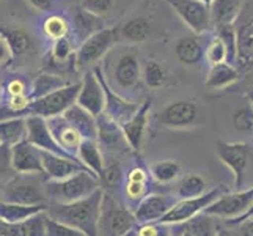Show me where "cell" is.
Masks as SVG:
<instances>
[{"label": "cell", "instance_id": "1", "mask_svg": "<svg viewBox=\"0 0 253 236\" xmlns=\"http://www.w3.org/2000/svg\"><path fill=\"white\" fill-rule=\"evenodd\" d=\"M104 190H96L93 195L71 203H47V214L62 224L71 225L86 236H98V222L101 216Z\"/></svg>", "mask_w": 253, "mask_h": 236}, {"label": "cell", "instance_id": "2", "mask_svg": "<svg viewBox=\"0 0 253 236\" xmlns=\"http://www.w3.org/2000/svg\"><path fill=\"white\" fill-rule=\"evenodd\" d=\"M2 202L47 205L46 177L38 173H14L2 188Z\"/></svg>", "mask_w": 253, "mask_h": 236}, {"label": "cell", "instance_id": "3", "mask_svg": "<svg viewBox=\"0 0 253 236\" xmlns=\"http://www.w3.org/2000/svg\"><path fill=\"white\" fill-rule=\"evenodd\" d=\"M102 189L101 181L91 172H79L66 180L46 181V195L49 203H71L93 195L96 190Z\"/></svg>", "mask_w": 253, "mask_h": 236}, {"label": "cell", "instance_id": "4", "mask_svg": "<svg viewBox=\"0 0 253 236\" xmlns=\"http://www.w3.org/2000/svg\"><path fill=\"white\" fill-rule=\"evenodd\" d=\"M134 211H130L125 202L104 190L101 216L98 222V236H125L127 232L137 227Z\"/></svg>", "mask_w": 253, "mask_h": 236}, {"label": "cell", "instance_id": "5", "mask_svg": "<svg viewBox=\"0 0 253 236\" xmlns=\"http://www.w3.org/2000/svg\"><path fill=\"white\" fill-rule=\"evenodd\" d=\"M82 89V82L77 84H69L63 89H58L55 92H52L50 94L44 96V98L35 99L30 102L29 109L25 110L24 117H42V118H54V117H60L63 113L74 106L77 102V98H79V93Z\"/></svg>", "mask_w": 253, "mask_h": 236}, {"label": "cell", "instance_id": "6", "mask_svg": "<svg viewBox=\"0 0 253 236\" xmlns=\"http://www.w3.org/2000/svg\"><path fill=\"white\" fill-rule=\"evenodd\" d=\"M215 154L223 165H226L234 180V189L244 190L242 186L246 183L247 167L252 159V146L247 142H217Z\"/></svg>", "mask_w": 253, "mask_h": 236}, {"label": "cell", "instance_id": "7", "mask_svg": "<svg viewBox=\"0 0 253 236\" xmlns=\"http://www.w3.org/2000/svg\"><path fill=\"white\" fill-rule=\"evenodd\" d=\"M93 71L98 76L99 82L102 85L104 94H106V109H104V113H106L107 117H110L112 120H115L120 126L126 125L127 121L135 115L137 110L140 109L142 104L129 101L123 94H120L118 92L113 90L107 81L106 74L102 73L101 66H94Z\"/></svg>", "mask_w": 253, "mask_h": 236}, {"label": "cell", "instance_id": "8", "mask_svg": "<svg viewBox=\"0 0 253 236\" xmlns=\"http://www.w3.org/2000/svg\"><path fill=\"white\" fill-rule=\"evenodd\" d=\"M253 203V186L244 190L223 194L215 200L212 205L205 209V214L217 217V219H236L242 216Z\"/></svg>", "mask_w": 253, "mask_h": 236}, {"label": "cell", "instance_id": "9", "mask_svg": "<svg viewBox=\"0 0 253 236\" xmlns=\"http://www.w3.org/2000/svg\"><path fill=\"white\" fill-rule=\"evenodd\" d=\"M238 33V58L241 71L253 73V3L244 5V10L236 21Z\"/></svg>", "mask_w": 253, "mask_h": 236}, {"label": "cell", "instance_id": "10", "mask_svg": "<svg viewBox=\"0 0 253 236\" xmlns=\"http://www.w3.org/2000/svg\"><path fill=\"white\" fill-rule=\"evenodd\" d=\"M118 30L117 29H102L91 35L90 38L84 40L79 50L76 54V65L79 68L90 66L96 63L101 57H104L112 47L113 43L118 38Z\"/></svg>", "mask_w": 253, "mask_h": 236}, {"label": "cell", "instance_id": "11", "mask_svg": "<svg viewBox=\"0 0 253 236\" xmlns=\"http://www.w3.org/2000/svg\"><path fill=\"white\" fill-rule=\"evenodd\" d=\"M223 190H225L223 188H215V189L208 190L202 197L179 200L161 222H165L169 225H176V224H182V222L194 219L195 216L202 214L209 205H212L220 195H223Z\"/></svg>", "mask_w": 253, "mask_h": 236}, {"label": "cell", "instance_id": "12", "mask_svg": "<svg viewBox=\"0 0 253 236\" xmlns=\"http://www.w3.org/2000/svg\"><path fill=\"white\" fill-rule=\"evenodd\" d=\"M98 143L106 156V159H117V156L123 154L129 146L123 129L115 120L102 113L98 118Z\"/></svg>", "mask_w": 253, "mask_h": 236}, {"label": "cell", "instance_id": "13", "mask_svg": "<svg viewBox=\"0 0 253 236\" xmlns=\"http://www.w3.org/2000/svg\"><path fill=\"white\" fill-rule=\"evenodd\" d=\"M167 2L195 35L205 33L212 24L211 6L200 0H167Z\"/></svg>", "mask_w": 253, "mask_h": 236}, {"label": "cell", "instance_id": "14", "mask_svg": "<svg viewBox=\"0 0 253 236\" xmlns=\"http://www.w3.org/2000/svg\"><path fill=\"white\" fill-rule=\"evenodd\" d=\"M113 81L109 82L110 87H117L118 92H130L140 82L143 71L138 63V57L134 52H123L120 54L115 65H113Z\"/></svg>", "mask_w": 253, "mask_h": 236}, {"label": "cell", "instance_id": "15", "mask_svg": "<svg viewBox=\"0 0 253 236\" xmlns=\"http://www.w3.org/2000/svg\"><path fill=\"white\" fill-rule=\"evenodd\" d=\"M27 118V141L30 143H33L37 148H40L41 151H49V153H54L58 156H65L69 157V159H77V157L71 156L69 153H66L62 146L58 145V142L55 141L54 134L49 128V123L46 118L42 117H25ZM79 161V159H77Z\"/></svg>", "mask_w": 253, "mask_h": 236}, {"label": "cell", "instance_id": "16", "mask_svg": "<svg viewBox=\"0 0 253 236\" xmlns=\"http://www.w3.org/2000/svg\"><path fill=\"white\" fill-rule=\"evenodd\" d=\"M179 202L174 194H150L134 211L138 224L159 222Z\"/></svg>", "mask_w": 253, "mask_h": 236}, {"label": "cell", "instance_id": "17", "mask_svg": "<svg viewBox=\"0 0 253 236\" xmlns=\"http://www.w3.org/2000/svg\"><path fill=\"white\" fill-rule=\"evenodd\" d=\"M77 104L85 110H88L96 118L104 113V109H106V94H104L102 85L93 69L86 71L82 77V89L79 93V98H77Z\"/></svg>", "mask_w": 253, "mask_h": 236}, {"label": "cell", "instance_id": "18", "mask_svg": "<svg viewBox=\"0 0 253 236\" xmlns=\"http://www.w3.org/2000/svg\"><path fill=\"white\" fill-rule=\"evenodd\" d=\"M41 159H42V167H44V177L46 181H60L66 180L73 175L79 172H90L85 165L77 161V159H69L65 156H58L49 151H41ZM93 173V172H91Z\"/></svg>", "mask_w": 253, "mask_h": 236}, {"label": "cell", "instance_id": "19", "mask_svg": "<svg viewBox=\"0 0 253 236\" xmlns=\"http://www.w3.org/2000/svg\"><path fill=\"white\" fill-rule=\"evenodd\" d=\"M11 162H13V170L16 173L44 175L41 150L33 143H30L27 139L11 146Z\"/></svg>", "mask_w": 253, "mask_h": 236}, {"label": "cell", "instance_id": "20", "mask_svg": "<svg viewBox=\"0 0 253 236\" xmlns=\"http://www.w3.org/2000/svg\"><path fill=\"white\" fill-rule=\"evenodd\" d=\"M198 118V107L192 101H174L165 106L161 112V121L164 126L173 128V129H182L190 128L195 125Z\"/></svg>", "mask_w": 253, "mask_h": 236}, {"label": "cell", "instance_id": "21", "mask_svg": "<svg viewBox=\"0 0 253 236\" xmlns=\"http://www.w3.org/2000/svg\"><path fill=\"white\" fill-rule=\"evenodd\" d=\"M47 123H49V128L52 131V134H54L55 141L58 142V145L62 146L66 153L77 157L79 148H81L82 142L85 141L84 136L71 123H68V120L63 115L49 118ZM77 159H79V157H77Z\"/></svg>", "mask_w": 253, "mask_h": 236}, {"label": "cell", "instance_id": "22", "mask_svg": "<svg viewBox=\"0 0 253 236\" xmlns=\"http://www.w3.org/2000/svg\"><path fill=\"white\" fill-rule=\"evenodd\" d=\"M150 109H151V101L146 99L142 102L140 109L137 110L135 115L130 118L126 125L121 126L123 129V134L126 137V141L130 146L132 151H138L143 143V137H145V131L148 126V115H150Z\"/></svg>", "mask_w": 253, "mask_h": 236}, {"label": "cell", "instance_id": "23", "mask_svg": "<svg viewBox=\"0 0 253 236\" xmlns=\"http://www.w3.org/2000/svg\"><path fill=\"white\" fill-rule=\"evenodd\" d=\"M215 219L217 217L202 213L187 222L171 225L173 236H217L222 227H219Z\"/></svg>", "mask_w": 253, "mask_h": 236}, {"label": "cell", "instance_id": "24", "mask_svg": "<svg viewBox=\"0 0 253 236\" xmlns=\"http://www.w3.org/2000/svg\"><path fill=\"white\" fill-rule=\"evenodd\" d=\"M63 117L68 120V123H71L84 136V139L98 141V120H96V117H93L88 110L81 107L77 102L63 113Z\"/></svg>", "mask_w": 253, "mask_h": 236}, {"label": "cell", "instance_id": "25", "mask_svg": "<svg viewBox=\"0 0 253 236\" xmlns=\"http://www.w3.org/2000/svg\"><path fill=\"white\" fill-rule=\"evenodd\" d=\"M242 76V71L231 63H219L211 66L206 77V89L208 90H222L226 87L238 82Z\"/></svg>", "mask_w": 253, "mask_h": 236}, {"label": "cell", "instance_id": "26", "mask_svg": "<svg viewBox=\"0 0 253 236\" xmlns=\"http://www.w3.org/2000/svg\"><path fill=\"white\" fill-rule=\"evenodd\" d=\"M42 211H47V205H22L2 202V205H0V221L10 224H22Z\"/></svg>", "mask_w": 253, "mask_h": 236}, {"label": "cell", "instance_id": "27", "mask_svg": "<svg viewBox=\"0 0 253 236\" xmlns=\"http://www.w3.org/2000/svg\"><path fill=\"white\" fill-rule=\"evenodd\" d=\"M244 10V0H214L211 5V19L212 24H236Z\"/></svg>", "mask_w": 253, "mask_h": 236}, {"label": "cell", "instance_id": "28", "mask_svg": "<svg viewBox=\"0 0 253 236\" xmlns=\"http://www.w3.org/2000/svg\"><path fill=\"white\" fill-rule=\"evenodd\" d=\"M77 157L81 159V162L85 165L90 172H93L96 177L99 178V175L104 170V165H106V156H104L101 146L98 141H90V139H85L82 142Z\"/></svg>", "mask_w": 253, "mask_h": 236}, {"label": "cell", "instance_id": "29", "mask_svg": "<svg viewBox=\"0 0 253 236\" xmlns=\"http://www.w3.org/2000/svg\"><path fill=\"white\" fill-rule=\"evenodd\" d=\"M27 133L29 129L25 117L2 120V125H0V145L14 146L27 139Z\"/></svg>", "mask_w": 253, "mask_h": 236}, {"label": "cell", "instance_id": "30", "mask_svg": "<svg viewBox=\"0 0 253 236\" xmlns=\"http://www.w3.org/2000/svg\"><path fill=\"white\" fill-rule=\"evenodd\" d=\"M174 54H176L181 63L190 66V65H197L205 57V49L197 35H192V37H182L176 41V45H174Z\"/></svg>", "mask_w": 253, "mask_h": 236}, {"label": "cell", "instance_id": "31", "mask_svg": "<svg viewBox=\"0 0 253 236\" xmlns=\"http://www.w3.org/2000/svg\"><path fill=\"white\" fill-rule=\"evenodd\" d=\"M66 85H68L66 81L58 73H41L40 76L35 77V81L32 84L30 99L35 101V99L44 98V96L50 94L52 92L63 89Z\"/></svg>", "mask_w": 253, "mask_h": 236}, {"label": "cell", "instance_id": "32", "mask_svg": "<svg viewBox=\"0 0 253 236\" xmlns=\"http://www.w3.org/2000/svg\"><path fill=\"white\" fill-rule=\"evenodd\" d=\"M208 185L203 177H200L197 173H190L182 177L178 185L174 186V195L179 200H186V198H197L206 194Z\"/></svg>", "mask_w": 253, "mask_h": 236}, {"label": "cell", "instance_id": "33", "mask_svg": "<svg viewBox=\"0 0 253 236\" xmlns=\"http://www.w3.org/2000/svg\"><path fill=\"white\" fill-rule=\"evenodd\" d=\"M125 178H126V172L123 170V167H121L120 161L118 159H106L104 170L99 175L102 190L115 194V190L120 186H123Z\"/></svg>", "mask_w": 253, "mask_h": 236}, {"label": "cell", "instance_id": "34", "mask_svg": "<svg viewBox=\"0 0 253 236\" xmlns=\"http://www.w3.org/2000/svg\"><path fill=\"white\" fill-rule=\"evenodd\" d=\"M151 24L145 17H132L120 29V38L127 43H142L150 38Z\"/></svg>", "mask_w": 253, "mask_h": 236}, {"label": "cell", "instance_id": "35", "mask_svg": "<svg viewBox=\"0 0 253 236\" xmlns=\"http://www.w3.org/2000/svg\"><path fill=\"white\" fill-rule=\"evenodd\" d=\"M2 40L6 43L10 49L13 50V55H22L30 49V37L27 32H24L22 29H10V27H2Z\"/></svg>", "mask_w": 253, "mask_h": 236}, {"label": "cell", "instance_id": "36", "mask_svg": "<svg viewBox=\"0 0 253 236\" xmlns=\"http://www.w3.org/2000/svg\"><path fill=\"white\" fill-rule=\"evenodd\" d=\"M74 27H76L77 33H81L86 40V38H90L91 35H94L96 32L102 30L101 17L81 8V10L74 14Z\"/></svg>", "mask_w": 253, "mask_h": 236}, {"label": "cell", "instance_id": "37", "mask_svg": "<svg viewBox=\"0 0 253 236\" xmlns=\"http://www.w3.org/2000/svg\"><path fill=\"white\" fill-rule=\"evenodd\" d=\"M143 82L150 89H162L167 82V69L158 60H146L143 66Z\"/></svg>", "mask_w": 253, "mask_h": 236}, {"label": "cell", "instance_id": "38", "mask_svg": "<svg viewBox=\"0 0 253 236\" xmlns=\"http://www.w3.org/2000/svg\"><path fill=\"white\" fill-rule=\"evenodd\" d=\"M215 37H219L228 49V63L234 65L238 58V33L236 24H222L215 27Z\"/></svg>", "mask_w": 253, "mask_h": 236}, {"label": "cell", "instance_id": "39", "mask_svg": "<svg viewBox=\"0 0 253 236\" xmlns=\"http://www.w3.org/2000/svg\"><path fill=\"white\" fill-rule=\"evenodd\" d=\"M181 173V165L176 161H161L154 164L151 167V175L154 181L161 183V185H167V183L174 181Z\"/></svg>", "mask_w": 253, "mask_h": 236}, {"label": "cell", "instance_id": "40", "mask_svg": "<svg viewBox=\"0 0 253 236\" xmlns=\"http://www.w3.org/2000/svg\"><path fill=\"white\" fill-rule=\"evenodd\" d=\"M205 57L211 66L219 63H228V49H226L219 37H212L205 47Z\"/></svg>", "mask_w": 253, "mask_h": 236}, {"label": "cell", "instance_id": "41", "mask_svg": "<svg viewBox=\"0 0 253 236\" xmlns=\"http://www.w3.org/2000/svg\"><path fill=\"white\" fill-rule=\"evenodd\" d=\"M231 121L238 133L253 134V104L249 102L247 106L238 109L233 113Z\"/></svg>", "mask_w": 253, "mask_h": 236}, {"label": "cell", "instance_id": "42", "mask_svg": "<svg viewBox=\"0 0 253 236\" xmlns=\"http://www.w3.org/2000/svg\"><path fill=\"white\" fill-rule=\"evenodd\" d=\"M42 30L47 35L49 38H52L54 41L57 40H62L68 37V22L66 19H63L62 16H49L47 19L42 24Z\"/></svg>", "mask_w": 253, "mask_h": 236}, {"label": "cell", "instance_id": "43", "mask_svg": "<svg viewBox=\"0 0 253 236\" xmlns=\"http://www.w3.org/2000/svg\"><path fill=\"white\" fill-rule=\"evenodd\" d=\"M137 236H173V227L165 222H146L137 224Z\"/></svg>", "mask_w": 253, "mask_h": 236}, {"label": "cell", "instance_id": "44", "mask_svg": "<svg viewBox=\"0 0 253 236\" xmlns=\"http://www.w3.org/2000/svg\"><path fill=\"white\" fill-rule=\"evenodd\" d=\"M47 211H42L22 222L27 236H47Z\"/></svg>", "mask_w": 253, "mask_h": 236}, {"label": "cell", "instance_id": "45", "mask_svg": "<svg viewBox=\"0 0 253 236\" xmlns=\"http://www.w3.org/2000/svg\"><path fill=\"white\" fill-rule=\"evenodd\" d=\"M71 55H73V45L68 37L62 38V40H57L54 43L52 52H50L52 62H55L57 65H63L71 60Z\"/></svg>", "mask_w": 253, "mask_h": 236}, {"label": "cell", "instance_id": "46", "mask_svg": "<svg viewBox=\"0 0 253 236\" xmlns=\"http://www.w3.org/2000/svg\"><path fill=\"white\" fill-rule=\"evenodd\" d=\"M47 236H86V235L81 230L74 229L71 225H66V224L52 219L49 216L47 217Z\"/></svg>", "mask_w": 253, "mask_h": 236}, {"label": "cell", "instance_id": "47", "mask_svg": "<svg viewBox=\"0 0 253 236\" xmlns=\"http://www.w3.org/2000/svg\"><path fill=\"white\" fill-rule=\"evenodd\" d=\"M112 6H113V0H82L81 2V8L99 17L109 14Z\"/></svg>", "mask_w": 253, "mask_h": 236}, {"label": "cell", "instance_id": "48", "mask_svg": "<svg viewBox=\"0 0 253 236\" xmlns=\"http://www.w3.org/2000/svg\"><path fill=\"white\" fill-rule=\"evenodd\" d=\"M5 93H6L8 98H11V96L30 94V90H29V87H27V82L22 81V79H19V77H14V79H11L10 82H6Z\"/></svg>", "mask_w": 253, "mask_h": 236}, {"label": "cell", "instance_id": "49", "mask_svg": "<svg viewBox=\"0 0 253 236\" xmlns=\"http://www.w3.org/2000/svg\"><path fill=\"white\" fill-rule=\"evenodd\" d=\"M0 236H27V235H25L24 224H10L2 221L0 222Z\"/></svg>", "mask_w": 253, "mask_h": 236}, {"label": "cell", "instance_id": "50", "mask_svg": "<svg viewBox=\"0 0 253 236\" xmlns=\"http://www.w3.org/2000/svg\"><path fill=\"white\" fill-rule=\"evenodd\" d=\"M250 219H253V203H252V206L247 209L246 213H244L242 216H239V217H236V219H231V221H226V224H228L230 227H238V225H242V224H246L247 221H250Z\"/></svg>", "mask_w": 253, "mask_h": 236}, {"label": "cell", "instance_id": "51", "mask_svg": "<svg viewBox=\"0 0 253 236\" xmlns=\"http://www.w3.org/2000/svg\"><path fill=\"white\" fill-rule=\"evenodd\" d=\"M29 2L40 11H49L54 5V0H29Z\"/></svg>", "mask_w": 253, "mask_h": 236}, {"label": "cell", "instance_id": "52", "mask_svg": "<svg viewBox=\"0 0 253 236\" xmlns=\"http://www.w3.org/2000/svg\"><path fill=\"white\" fill-rule=\"evenodd\" d=\"M241 235L242 236H253V219L247 221L241 225Z\"/></svg>", "mask_w": 253, "mask_h": 236}, {"label": "cell", "instance_id": "53", "mask_svg": "<svg viewBox=\"0 0 253 236\" xmlns=\"http://www.w3.org/2000/svg\"><path fill=\"white\" fill-rule=\"evenodd\" d=\"M217 236H233L228 230H225V229H220L219 233H217Z\"/></svg>", "mask_w": 253, "mask_h": 236}, {"label": "cell", "instance_id": "54", "mask_svg": "<svg viewBox=\"0 0 253 236\" xmlns=\"http://www.w3.org/2000/svg\"><path fill=\"white\" fill-rule=\"evenodd\" d=\"M200 2H203V3L208 5V6H211V5L214 3V0H200Z\"/></svg>", "mask_w": 253, "mask_h": 236}, {"label": "cell", "instance_id": "55", "mask_svg": "<svg viewBox=\"0 0 253 236\" xmlns=\"http://www.w3.org/2000/svg\"><path fill=\"white\" fill-rule=\"evenodd\" d=\"M125 236H137V232H135V229H132V230H130V232H127Z\"/></svg>", "mask_w": 253, "mask_h": 236}, {"label": "cell", "instance_id": "56", "mask_svg": "<svg viewBox=\"0 0 253 236\" xmlns=\"http://www.w3.org/2000/svg\"><path fill=\"white\" fill-rule=\"evenodd\" d=\"M249 96H250V102H252V104H253V93H250V94H249Z\"/></svg>", "mask_w": 253, "mask_h": 236}]
</instances>
